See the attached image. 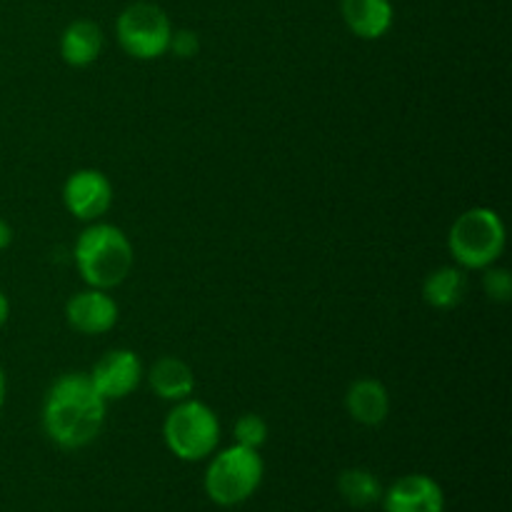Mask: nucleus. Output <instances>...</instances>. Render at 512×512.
I'll return each instance as SVG.
<instances>
[{"label":"nucleus","instance_id":"nucleus-5","mask_svg":"<svg viewBox=\"0 0 512 512\" xmlns=\"http://www.w3.org/2000/svg\"><path fill=\"white\" fill-rule=\"evenodd\" d=\"M505 240V223L493 208H470L450 228L448 248L463 270H485L498 263Z\"/></svg>","mask_w":512,"mask_h":512},{"label":"nucleus","instance_id":"nucleus-18","mask_svg":"<svg viewBox=\"0 0 512 512\" xmlns=\"http://www.w3.org/2000/svg\"><path fill=\"white\" fill-rule=\"evenodd\" d=\"M483 290L493 303H510L512 298V278L505 268H485L483 275Z\"/></svg>","mask_w":512,"mask_h":512},{"label":"nucleus","instance_id":"nucleus-3","mask_svg":"<svg viewBox=\"0 0 512 512\" xmlns=\"http://www.w3.org/2000/svg\"><path fill=\"white\" fill-rule=\"evenodd\" d=\"M265 478V463L258 450L230 445L210 455L203 475V490L220 508L243 505L258 493Z\"/></svg>","mask_w":512,"mask_h":512},{"label":"nucleus","instance_id":"nucleus-4","mask_svg":"<svg viewBox=\"0 0 512 512\" xmlns=\"http://www.w3.org/2000/svg\"><path fill=\"white\" fill-rule=\"evenodd\" d=\"M163 440L165 448L183 463L208 460L220 445L218 415L203 400H180L165 415Z\"/></svg>","mask_w":512,"mask_h":512},{"label":"nucleus","instance_id":"nucleus-6","mask_svg":"<svg viewBox=\"0 0 512 512\" xmlns=\"http://www.w3.org/2000/svg\"><path fill=\"white\" fill-rule=\"evenodd\" d=\"M118 43L130 58L135 60H158L170 50L173 38V23L160 5L140 0L128 5L118 15L115 23Z\"/></svg>","mask_w":512,"mask_h":512},{"label":"nucleus","instance_id":"nucleus-10","mask_svg":"<svg viewBox=\"0 0 512 512\" xmlns=\"http://www.w3.org/2000/svg\"><path fill=\"white\" fill-rule=\"evenodd\" d=\"M65 320L80 335H103L118 323V303L108 290H80L65 303Z\"/></svg>","mask_w":512,"mask_h":512},{"label":"nucleus","instance_id":"nucleus-15","mask_svg":"<svg viewBox=\"0 0 512 512\" xmlns=\"http://www.w3.org/2000/svg\"><path fill=\"white\" fill-rule=\"evenodd\" d=\"M468 293V278L463 268L443 265L433 270L423 283V300L435 310H453L463 303Z\"/></svg>","mask_w":512,"mask_h":512},{"label":"nucleus","instance_id":"nucleus-1","mask_svg":"<svg viewBox=\"0 0 512 512\" xmlns=\"http://www.w3.org/2000/svg\"><path fill=\"white\" fill-rule=\"evenodd\" d=\"M103 395L88 373H65L48 388L43 400V430L58 448H88L105 423Z\"/></svg>","mask_w":512,"mask_h":512},{"label":"nucleus","instance_id":"nucleus-22","mask_svg":"<svg viewBox=\"0 0 512 512\" xmlns=\"http://www.w3.org/2000/svg\"><path fill=\"white\" fill-rule=\"evenodd\" d=\"M5 395H8V383H5V373L3 368H0V413H3L5 408Z\"/></svg>","mask_w":512,"mask_h":512},{"label":"nucleus","instance_id":"nucleus-2","mask_svg":"<svg viewBox=\"0 0 512 512\" xmlns=\"http://www.w3.org/2000/svg\"><path fill=\"white\" fill-rule=\"evenodd\" d=\"M75 268L88 288H118L133 270V243L128 235L110 223H90L78 235L73 248Z\"/></svg>","mask_w":512,"mask_h":512},{"label":"nucleus","instance_id":"nucleus-14","mask_svg":"<svg viewBox=\"0 0 512 512\" xmlns=\"http://www.w3.org/2000/svg\"><path fill=\"white\" fill-rule=\"evenodd\" d=\"M103 30L93 20H73L60 35V55L70 68H88L103 53Z\"/></svg>","mask_w":512,"mask_h":512},{"label":"nucleus","instance_id":"nucleus-21","mask_svg":"<svg viewBox=\"0 0 512 512\" xmlns=\"http://www.w3.org/2000/svg\"><path fill=\"white\" fill-rule=\"evenodd\" d=\"M8 318H10V300H8V295L0 290V328L8 323Z\"/></svg>","mask_w":512,"mask_h":512},{"label":"nucleus","instance_id":"nucleus-7","mask_svg":"<svg viewBox=\"0 0 512 512\" xmlns=\"http://www.w3.org/2000/svg\"><path fill=\"white\" fill-rule=\"evenodd\" d=\"M63 203L70 215L83 223H95L113 205V183L95 168L75 170L63 185Z\"/></svg>","mask_w":512,"mask_h":512},{"label":"nucleus","instance_id":"nucleus-17","mask_svg":"<svg viewBox=\"0 0 512 512\" xmlns=\"http://www.w3.org/2000/svg\"><path fill=\"white\" fill-rule=\"evenodd\" d=\"M233 435H235V445H243V448H250V450H260L265 443H268V435H270L268 420L258 413L240 415V418L235 420Z\"/></svg>","mask_w":512,"mask_h":512},{"label":"nucleus","instance_id":"nucleus-8","mask_svg":"<svg viewBox=\"0 0 512 512\" xmlns=\"http://www.w3.org/2000/svg\"><path fill=\"white\" fill-rule=\"evenodd\" d=\"M88 375L93 380L95 390L105 398V403H110V400H125L128 395H133L138 390L140 380H143L145 370L138 353L128 348H115L108 350L93 365V373Z\"/></svg>","mask_w":512,"mask_h":512},{"label":"nucleus","instance_id":"nucleus-12","mask_svg":"<svg viewBox=\"0 0 512 512\" xmlns=\"http://www.w3.org/2000/svg\"><path fill=\"white\" fill-rule=\"evenodd\" d=\"M345 25L360 40H378L393 28V3L390 0H340Z\"/></svg>","mask_w":512,"mask_h":512},{"label":"nucleus","instance_id":"nucleus-13","mask_svg":"<svg viewBox=\"0 0 512 512\" xmlns=\"http://www.w3.org/2000/svg\"><path fill=\"white\" fill-rule=\"evenodd\" d=\"M148 383L153 393L160 400L168 403H180V400L190 398L195 390V375L185 360L175 358V355H163L153 363L148 373Z\"/></svg>","mask_w":512,"mask_h":512},{"label":"nucleus","instance_id":"nucleus-20","mask_svg":"<svg viewBox=\"0 0 512 512\" xmlns=\"http://www.w3.org/2000/svg\"><path fill=\"white\" fill-rule=\"evenodd\" d=\"M10 243H13V228L8 225V220L0 218V253H3Z\"/></svg>","mask_w":512,"mask_h":512},{"label":"nucleus","instance_id":"nucleus-19","mask_svg":"<svg viewBox=\"0 0 512 512\" xmlns=\"http://www.w3.org/2000/svg\"><path fill=\"white\" fill-rule=\"evenodd\" d=\"M170 50H173L178 58L188 60L195 58L200 53V40L193 30H173V38H170Z\"/></svg>","mask_w":512,"mask_h":512},{"label":"nucleus","instance_id":"nucleus-11","mask_svg":"<svg viewBox=\"0 0 512 512\" xmlns=\"http://www.w3.org/2000/svg\"><path fill=\"white\" fill-rule=\"evenodd\" d=\"M345 410L355 423L378 428L390 415V393L380 380L360 378L345 393Z\"/></svg>","mask_w":512,"mask_h":512},{"label":"nucleus","instance_id":"nucleus-9","mask_svg":"<svg viewBox=\"0 0 512 512\" xmlns=\"http://www.w3.org/2000/svg\"><path fill=\"white\" fill-rule=\"evenodd\" d=\"M383 512H445V493L430 475L410 473L383 488Z\"/></svg>","mask_w":512,"mask_h":512},{"label":"nucleus","instance_id":"nucleus-16","mask_svg":"<svg viewBox=\"0 0 512 512\" xmlns=\"http://www.w3.org/2000/svg\"><path fill=\"white\" fill-rule=\"evenodd\" d=\"M338 493L350 508L365 510L370 508V505L380 503V498H383V483H380L378 475L370 473V470L348 468L340 473Z\"/></svg>","mask_w":512,"mask_h":512}]
</instances>
